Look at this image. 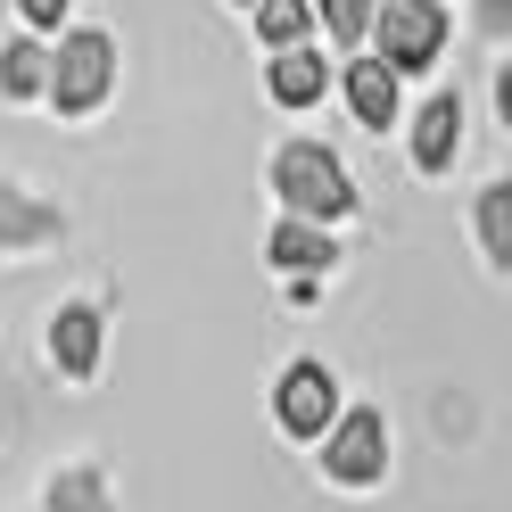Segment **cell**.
I'll use <instances>...</instances> for the list:
<instances>
[{
  "label": "cell",
  "instance_id": "13",
  "mask_svg": "<svg viewBox=\"0 0 512 512\" xmlns=\"http://www.w3.org/2000/svg\"><path fill=\"white\" fill-rule=\"evenodd\" d=\"M0 83H9V100L50 91V50L42 42H9V50H0Z\"/></svg>",
  "mask_w": 512,
  "mask_h": 512
},
{
  "label": "cell",
  "instance_id": "5",
  "mask_svg": "<svg viewBox=\"0 0 512 512\" xmlns=\"http://www.w3.org/2000/svg\"><path fill=\"white\" fill-rule=\"evenodd\" d=\"M273 422L290 430V438H331V422H339L331 372H323V364H290V372L273 380Z\"/></svg>",
  "mask_w": 512,
  "mask_h": 512
},
{
  "label": "cell",
  "instance_id": "16",
  "mask_svg": "<svg viewBox=\"0 0 512 512\" xmlns=\"http://www.w3.org/2000/svg\"><path fill=\"white\" fill-rule=\"evenodd\" d=\"M17 17L34 25V34H58V25H67V0H17Z\"/></svg>",
  "mask_w": 512,
  "mask_h": 512
},
{
  "label": "cell",
  "instance_id": "14",
  "mask_svg": "<svg viewBox=\"0 0 512 512\" xmlns=\"http://www.w3.org/2000/svg\"><path fill=\"white\" fill-rule=\"evenodd\" d=\"M372 9H380V0H314V25H323V34H339L347 50H364Z\"/></svg>",
  "mask_w": 512,
  "mask_h": 512
},
{
  "label": "cell",
  "instance_id": "4",
  "mask_svg": "<svg viewBox=\"0 0 512 512\" xmlns=\"http://www.w3.org/2000/svg\"><path fill=\"white\" fill-rule=\"evenodd\" d=\"M323 471L339 479V488H372V479L389 471V422H380L372 405L339 413V422H331V438H323Z\"/></svg>",
  "mask_w": 512,
  "mask_h": 512
},
{
  "label": "cell",
  "instance_id": "8",
  "mask_svg": "<svg viewBox=\"0 0 512 512\" xmlns=\"http://www.w3.org/2000/svg\"><path fill=\"white\" fill-rule=\"evenodd\" d=\"M265 256H273V273L314 281V273H331V265H339V240L323 232V223H306V215H281V223H273V240H265Z\"/></svg>",
  "mask_w": 512,
  "mask_h": 512
},
{
  "label": "cell",
  "instance_id": "17",
  "mask_svg": "<svg viewBox=\"0 0 512 512\" xmlns=\"http://www.w3.org/2000/svg\"><path fill=\"white\" fill-rule=\"evenodd\" d=\"M496 116H504V133H512V58L496 67Z\"/></svg>",
  "mask_w": 512,
  "mask_h": 512
},
{
  "label": "cell",
  "instance_id": "1",
  "mask_svg": "<svg viewBox=\"0 0 512 512\" xmlns=\"http://www.w3.org/2000/svg\"><path fill=\"white\" fill-rule=\"evenodd\" d=\"M273 190H281V207L306 215V223H347L356 215V182H347V166L323 141H281L273 149Z\"/></svg>",
  "mask_w": 512,
  "mask_h": 512
},
{
  "label": "cell",
  "instance_id": "2",
  "mask_svg": "<svg viewBox=\"0 0 512 512\" xmlns=\"http://www.w3.org/2000/svg\"><path fill=\"white\" fill-rule=\"evenodd\" d=\"M372 50L389 58L397 75H430L446 58V9L438 0H380L372 9Z\"/></svg>",
  "mask_w": 512,
  "mask_h": 512
},
{
  "label": "cell",
  "instance_id": "10",
  "mask_svg": "<svg viewBox=\"0 0 512 512\" xmlns=\"http://www.w3.org/2000/svg\"><path fill=\"white\" fill-rule=\"evenodd\" d=\"M323 91H331V67H323L306 42H298V50H273V100H281V108H314Z\"/></svg>",
  "mask_w": 512,
  "mask_h": 512
},
{
  "label": "cell",
  "instance_id": "6",
  "mask_svg": "<svg viewBox=\"0 0 512 512\" xmlns=\"http://www.w3.org/2000/svg\"><path fill=\"white\" fill-rule=\"evenodd\" d=\"M339 91H347V108H356V124H364V133H389V124H397V67H389V58H347V67H339Z\"/></svg>",
  "mask_w": 512,
  "mask_h": 512
},
{
  "label": "cell",
  "instance_id": "7",
  "mask_svg": "<svg viewBox=\"0 0 512 512\" xmlns=\"http://www.w3.org/2000/svg\"><path fill=\"white\" fill-rule=\"evenodd\" d=\"M405 149H413V174H446V166H455V149H463V100H455V91H430V100H422Z\"/></svg>",
  "mask_w": 512,
  "mask_h": 512
},
{
  "label": "cell",
  "instance_id": "9",
  "mask_svg": "<svg viewBox=\"0 0 512 512\" xmlns=\"http://www.w3.org/2000/svg\"><path fill=\"white\" fill-rule=\"evenodd\" d=\"M471 240H479V265H488V273H512V174L479 182V199H471Z\"/></svg>",
  "mask_w": 512,
  "mask_h": 512
},
{
  "label": "cell",
  "instance_id": "3",
  "mask_svg": "<svg viewBox=\"0 0 512 512\" xmlns=\"http://www.w3.org/2000/svg\"><path fill=\"white\" fill-rule=\"evenodd\" d=\"M108 83H116V42L100 25H75V34L58 42V58H50V100L67 116H91L108 100Z\"/></svg>",
  "mask_w": 512,
  "mask_h": 512
},
{
  "label": "cell",
  "instance_id": "15",
  "mask_svg": "<svg viewBox=\"0 0 512 512\" xmlns=\"http://www.w3.org/2000/svg\"><path fill=\"white\" fill-rule=\"evenodd\" d=\"M471 25L488 42H512V0H471Z\"/></svg>",
  "mask_w": 512,
  "mask_h": 512
},
{
  "label": "cell",
  "instance_id": "12",
  "mask_svg": "<svg viewBox=\"0 0 512 512\" xmlns=\"http://www.w3.org/2000/svg\"><path fill=\"white\" fill-rule=\"evenodd\" d=\"M256 34L265 50H298L314 34V0H256Z\"/></svg>",
  "mask_w": 512,
  "mask_h": 512
},
{
  "label": "cell",
  "instance_id": "11",
  "mask_svg": "<svg viewBox=\"0 0 512 512\" xmlns=\"http://www.w3.org/2000/svg\"><path fill=\"white\" fill-rule=\"evenodd\" d=\"M50 356H58V372H91V364H100V314H91V306H67V314H58V323H50Z\"/></svg>",
  "mask_w": 512,
  "mask_h": 512
}]
</instances>
